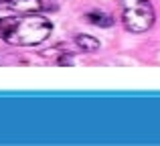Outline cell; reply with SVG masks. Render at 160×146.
<instances>
[{
    "label": "cell",
    "mask_w": 160,
    "mask_h": 146,
    "mask_svg": "<svg viewBox=\"0 0 160 146\" xmlns=\"http://www.w3.org/2000/svg\"><path fill=\"white\" fill-rule=\"evenodd\" d=\"M53 33V23L39 12H18L0 18V41L12 47H37Z\"/></svg>",
    "instance_id": "1"
},
{
    "label": "cell",
    "mask_w": 160,
    "mask_h": 146,
    "mask_svg": "<svg viewBox=\"0 0 160 146\" xmlns=\"http://www.w3.org/2000/svg\"><path fill=\"white\" fill-rule=\"evenodd\" d=\"M122 23L130 33H146L152 28L156 12L150 0H120Z\"/></svg>",
    "instance_id": "2"
},
{
    "label": "cell",
    "mask_w": 160,
    "mask_h": 146,
    "mask_svg": "<svg viewBox=\"0 0 160 146\" xmlns=\"http://www.w3.org/2000/svg\"><path fill=\"white\" fill-rule=\"evenodd\" d=\"M0 10L12 12H39L43 10V0H0Z\"/></svg>",
    "instance_id": "3"
},
{
    "label": "cell",
    "mask_w": 160,
    "mask_h": 146,
    "mask_svg": "<svg viewBox=\"0 0 160 146\" xmlns=\"http://www.w3.org/2000/svg\"><path fill=\"white\" fill-rule=\"evenodd\" d=\"M85 20L89 24H93V27H99V28L113 27V16L108 14V12H103V10H89L85 14Z\"/></svg>",
    "instance_id": "4"
},
{
    "label": "cell",
    "mask_w": 160,
    "mask_h": 146,
    "mask_svg": "<svg viewBox=\"0 0 160 146\" xmlns=\"http://www.w3.org/2000/svg\"><path fill=\"white\" fill-rule=\"evenodd\" d=\"M75 45H77V49H81V51H85V53H95L102 47V43L91 35H77L75 37Z\"/></svg>",
    "instance_id": "5"
}]
</instances>
